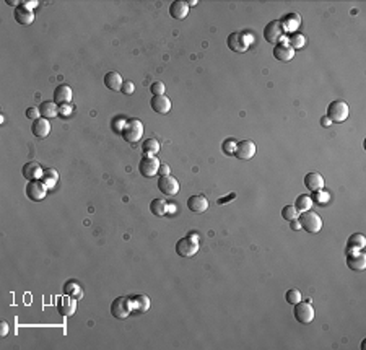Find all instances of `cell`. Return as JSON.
Instances as JSON below:
<instances>
[{"label": "cell", "instance_id": "cell-40", "mask_svg": "<svg viewBox=\"0 0 366 350\" xmlns=\"http://www.w3.org/2000/svg\"><path fill=\"white\" fill-rule=\"evenodd\" d=\"M126 122H127V119H124V118H116V119L113 121V131H114L116 134H122V129H124V126H126Z\"/></svg>", "mask_w": 366, "mask_h": 350}, {"label": "cell", "instance_id": "cell-17", "mask_svg": "<svg viewBox=\"0 0 366 350\" xmlns=\"http://www.w3.org/2000/svg\"><path fill=\"white\" fill-rule=\"evenodd\" d=\"M274 57L280 62H290L294 57V49L288 43H279L274 46Z\"/></svg>", "mask_w": 366, "mask_h": 350}, {"label": "cell", "instance_id": "cell-11", "mask_svg": "<svg viewBox=\"0 0 366 350\" xmlns=\"http://www.w3.org/2000/svg\"><path fill=\"white\" fill-rule=\"evenodd\" d=\"M347 266L348 269L352 271H357V272H362L366 269V256L362 253V251H348L347 254Z\"/></svg>", "mask_w": 366, "mask_h": 350}, {"label": "cell", "instance_id": "cell-39", "mask_svg": "<svg viewBox=\"0 0 366 350\" xmlns=\"http://www.w3.org/2000/svg\"><path fill=\"white\" fill-rule=\"evenodd\" d=\"M150 90L153 93V96H160V95H164V85L161 81H153Z\"/></svg>", "mask_w": 366, "mask_h": 350}, {"label": "cell", "instance_id": "cell-16", "mask_svg": "<svg viewBox=\"0 0 366 350\" xmlns=\"http://www.w3.org/2000/svg\"><path fill=\"white\" fill-rule=\"evenodd\" d=\"M21 171H23V178L28 179V181H38V179L43 178V174H44L43 166H41L38 161L25 163V166H23Z\"/></svg>", "mask_w": 366, "mask_h": 350}, {"label": "cell", "instance_id": "cell-30", "mask_svg": "<svg viewBox=\"0 0 366 350\" xmlns=\"http://www.w3.org/2000/svg\"><path fill=\"white\" fill-rule=\"evenodd\" d=\"M142 150H144V156H153L160 151V143H158L156 139L150 137L142 143Z\"/></svg>", "mask_w": 366, "mask_h": 350}, {"label": "cell", "instance_id": "cell-3", "mask_svg": "<svg viewBox=\"0 0 366 350\" xmlns=\"http://www.w3.org/2000/svg\"><path fill=\"white\" fill-rule=\"evenodd\" d=\"M298 220L301 223V228L308 233H317L322 228V218L316 212H311V210L301 212V217Z\"/></svg>", "mask_w": 366, "mask_h": 350}, {"label": "cell", "instance_id": "cell-33", "mask_svg": "<svg viewBox=\"0 0 366 350\" xmlns=\"http://www.w3.org/2000/svg\"><path fill=\"white\" fill-rule=\"evenodd\" d=\"M312 199L311 196H306V194H301L296 197V202H294V209L298 210V212H306V210H309L312 207Z\"/></svg>", "mask_w": 366, "mask_h": 350}, {"label": "cell", "instance_id": "cell-5", "mask_svg": "<svg viewBox=\"0 0 366 350\" xmlns=\"http://www.w3.org/2000/svg\"><path fill=\"white\" fill-rule=\"evenodd\" d=\"M294 310V319L301 324H309L312 319H314V306L311 305L309 301H299L296 305H293Z\"/></svg>", "mask_w": 366, "mask_h": 350}, {"label": "cell", "instance_id": "cell-36", "mask_svg": "<svg viewBox=\"0 0 366 350\" xmlns=\"http://www.w3.org/2000/svg\"><path fill=\"white\" fill-rule=\"evenodd\" d=\"M298 215H299V212L294 209V206H285L282 209V217L287 221H290L293 218H298Z\"/></svg>", "mask_w": 366, "mask_h": 350}, {"label": "cell", "instance_id": "cell-38", "mask_svg": "<svg viewBox=\"0 0 366 350\" xmlns=\"http://www.w3.org/2000/svg\"><path fill=\"white\" fill-rule=\"evenodd\" d=\"M236 139H233V137H228L225 142H223V145H221V150L225 151L226 155H233L234 153V148H236Z\"/></svg>", "mask_w": 366, "mask_h": 350}, {"label": "cell", "instance_id": "cell-24", "mask_svg": "<svg viewBox=\"0 0 366 350\" xmlns=\"http://www.w3.org/2000/svg\"><path fill=\"white\" fill-rule=\"evenodd\" d=\"M304 186H306V189H309L311 192L324 189V178L319 173H308L304 176Z\"/></svg>", "mask_w": 366, "mask_h": 350}, {"label": "cell", "instance_id": "cell-20", "mask_svg": "<svg viewBox=\"0 0 366 350\" xmlns=\"http://www.w3.org/2000/svg\"><path fill=\"white\" fill-rule=\"evenodd\" d=\"M150 106L158 114H168L171 111V100L168 96H164V95L153 96L150 100Z\"/></svg>", "mask_w": 366, "mask_h": 350}, {"label": "cell", "instance_id": "cell-41", "mask_svg": "<svg viewBox=\"0 0 366 350\" xmlns=\"http://www.w3.org/2000/svg\"><path fill=\"white\" fill-rule=\"evenodd\" d=\"M72 106H70V104H61V106H59V116H61V118H69L70 114H72Z\"/></svg>", "mask_w": 366, "mask_h": 350}, {"label": "cell", "instance_id": "cell-47", "mask_svg": "<svg viewBox=\"0 0 366 350\" xmlns=\"http://www.w3.org/2000/svg\"><path fill=\"white\" fill-rule=\"evenodd\" d=\"M290 228H292V230H294V231L301 230V223H299V220H298V218H293V220H290Z\"/></svg>", "mask_w": 366, "mask_h": 350}, {"label": "cell", "instance_id": "cell-42", "mask_svg": "<svg viewBox=\"0 0 366 350\" xmlns=\"http://www.w3.org/2000/svg\"><path fill=\"white\" fill-rule=\"evenodd\" d=\"M25 114H26V118H28V119H33V121H36V119L41 118V113H39V109H38V108H28V109L25 111Z\"/></svg>", "mask_w": 366, "mask_h": 350}, {"label": "cell", "instance_id": "cell-21", "mask_svg": "<svg viewBox=\"0 0 366 350\" xmlns=\"http://www.w3.org/2000/svg\"><path fill=\"white\" fill-rule=\"evenodd\" d=\"M31 132H33V136H34V137H38V139H46L47 136H49V132H51V124H49V121H47L46 118H39V119H36V121H33V124H31Z\"/></svg>", "mask_w": 366, "mask_h": 350}, {"label": "cell", "instance_id": "cell-18", "mask_svg": "<svg viewBox=\"0 0 366 350\" xmlns=\"http://www.w3.org/2000/svg\"><path fill=\"white\" fill-rule=\"evenodd\" d=\"M187 209L194 213H202L209 209V201H207V197L202 194L191 196L187 199Z\"/></svg>", "mask_w": 366, "mask_h": 350}, {"label": "cell", "instance_id": "cell-46", "mask_svg": "<svg viewBox=\"0 0 366 350\" xmlns=\"http://www.w3.org/2000/svg\"><path fill=\"white\" fill-rule=\"evenodd\" d=\"M21 5H23V7H26L28 10H33L34 7H38L39 2H38V0H31V2H21Z\"/></svg>", "mask_w": 366, "mask_h": 350}, {"label": "cell", "instance_id": "cell-19", "mask_svg": "<svg viewBox=\"0 0 366 350\" xmlns=\"http://www.w3.org/2000/svg\"><path fill=\"white\" fill-rule=\"evenodd\" d=\"M52 98H54L52 101L59 104V106H61V104H69L70 100H72V88H70L69 85H57Z\"/></svg>", "mask_w": 366, "mask_h": 350}, {"label": "cell", "instance_id": "cell-9", "mask_svg": "<svg viewBox=\"0 0 366 350\" xmlns=\"http://www.w3.org/2000/svg\"><path fill=\"white\" fill-rule=\"evenodd\" d=\"M161 163L158 161L155 156H144L139 163V171L142 176L145 178H153L158 174V170H160Z\"/></svg>", "mask_w": 366, "mask_h": 350}, {"label": "cell", "instance_id": "cell-44", "mask_svg": "<svg viewBox=\"0 0 366 350\" xmlns=\"http://www.w3.org/2000/svg\"><path fill=\"white\" fill-rule=\"evenodd\" d=\"M8 334V323L7 321H2V324H0V336L5 337Z\"/></svg>", "mask_w": 366, "mask_h": 350}, {"label": "cell", "instance_id": "cell-13", "mask_svg": "<svg viewBox=\"0 0 366 350\" xmlns=\"http://www.w3.org/2000/svg\"><path fill=\"white\" fill-rule=\"evenodd\" d=\"M75 310H76V300L72 298V296L64 295V296H59L57 298V311L61 316H64V318L72 316Z\"/></svg>", "mask_w": 366, "mask_h": 350}, {"label": "cell", "instance_id": "cell-23", "mask_svg": "<svg viewBox=\"0 0 366 350\" xmlns=\"http://www.w3.org/2000/svg\"><path fill=\"white\" fill-rule=\"evenodd\" d=\"M189 13V3L184 0H176V2L171 3L169 7V15L173 16L174 20H184Z\"/></svg>", "mask_w": 366, "mask_h": 350}, {"label": "cell", "instance_id": "cell-31", "mask_svg": "<svg viewBox=\"0 0 366 350\" xmlns=\"http://www.w3.org/2000/svg\"><path fill=\"white\" fill-rule=\"evenodd\" d=\"M150 212L153 215H156V217H163L168 212V204L163 199H153L150 202Z\"/></svg>", "mask_w": 366, "mask_h": 350}, {"label": "cell", "instance_id": "cell-49", "mask_svg": "<svg viewBox=\"0 0 366 350\" xmlns=\"http://www.w3.org/2000/svg\"><path fill=\"white\" fill-rule=\"evenodd\" d=\"M321 124H322V127H329L332 122H330V119L327 118V116H324V118L321 119Z\"/></svg>", "mask_w": 366, "mask_h": 350}, {"label": "cell", "instance_id": "cell-10", "mask_svg": "<svg viewBox=\"0 0 366 350\" xmlns=\"http://www.w3.org/2000/svg\"><path fill=\"white\" fill-rule=\"evenodd\" d=\"M233 155L238 160H251L256 155V143L252 140H241V142L236 143Z\"/></svg>", "mask_w": 366, "mask_h": 350}, {"label": "cell", "instance_id": "cell-12", "mask_svg": "<svg viewBox=\"0 0 366 350\" xmlns=\"http://www.w3.org/2000/svg\"><path fill=\"white\" fill-rule=\"evenodd\" d=\"M158 189H160L164 196H176L179 192V183H178V179L173 178L171 174H168V176H160V179H158Z\"/></svg>", "mask_w": 366, "mask_h": 350}, {"label": "cell", "instance_id": "cell-1", "mask_svg": "<svg viewBox=\"0 0 366 350\" xmlns=\"http://www.w3.org/2000/svg\"><path fill=\"white\" fill-rule=\"evenodd\" d=\"M121 136L129 143H137L142 139V136H144V124H142V121L137 118L127 119Z\"/></svg>", "mask_w": 366, "mask_h": 350}, {"label": "cell", "instance_id": "cell-15", "mask_svg": "<svg viewBox=\"0 0 366 350\" xmlns=\"http://www.w3.org/2000/svg\"><path fill=\"white\" fill-rule=\"evenodd\" d=\"M129 303H131L132 313H145L150 310V298L144 293L131 295L129 296Z\"/></svg>", "mask_w": 366, "mask_h": 350}, {"label": "cell", "instance_id": "cell-45", "mask_svg": "<svg viewBox=\"0 0 366 350\" xmlns=\"http://www.w3.org/2000/svg\"><path fill=\"white\" fill-rule=\"evenodd\" d=\"M158 174H160V176H168V174H169V166L164 165V163H161L160 170H158Z\"/></svg>", "mask_w": 366, "mask_h": 350}, {"label": "cell", "instance_id": "cell-34", "mask_svg": "<svg viewBox=\"0 0 366 350\" xmlns=\"http://www.w3.org/2000/svg\"><path fill=\"white\" fill-rule=\"evenodd\" d=\"M304 43H306V39L301 33H292L290 36H288V44H290L294 51L304 48Z\"/></svg>", "mask_w": 366, "mask_h": 350}, {"label": "cell", "instance_id": "cell-14", "mask_svg": "<svg viewBox=\"0 0 366 350\" xmlns=\"http://www.w3.org/2000/svg\"><path fill=\"white\" fill-rule=\"evenodd\" d=\"M226 46L233 52H246L247 48H249V43L244 39V34L243 33H231L226 39Z\"/></svg>", "mask_w": 366, "mask_h": 350}, {"label": "cell", "instance_id": "cell-43", "mask_svg": "<svg viewBox=\"0 0 366 350\" xmlns=\"http://www.w3.org/2000/svg\"><path fill=\"white\" fill-rule=\"evenodd\" d=\"M134 90H135V86H134L132 81H124V83H122L121 91L124 93V95H132Z\"/></svg>", "mask_w": 366, "mask_h": 350}, {"label": "cell", "instance_id": "cell-35", "mask_svg": "<svg viewBox=\"0 0 366 350\" xmlns=\"http://www.w3.org/2000/svg\"><path fill=\"white\" fill-rule=\"evenodd\" d=\"M312 202H316L317 206H326V204L329 202V199H330V196H329V192L327 191H324V189H319V191H314L312 192Z\"/></svg>", "mask_w": 366, "mask_h": 350}, {"label": "cell", "instance_id": "cell-26", "mask_svg": "<svg viewBox=\"0 0 366 350\" xmlns=\"http://www.w3.org/2000/svg\"><path fill=\"white\" fill-rule=\"evenodd\" d=\"M122 83H124V80H122V77L117 72H108V73L104 75V85H106V88H109V90H113V91H119L122 88Z\"/></svg>", "mask_w": 366, "mask_h": 350}, {"label": "cell", "instance_id": "cell-37", "mask_svg": "<svg viewBox=\"0 0 366 350\" xmlns=\"http://www.w3.org/2000/svg\"><path fill=\"white\" fill-rule=\"evenodd\" d=\"M285 300L290 303V305H296V303L301 301V291L296 290V288L288 290L287 293H285Z\"/></svg>", "mask_w": 366, "mask_h": 350}, {"label": "cell", "instance_id": "cell-22", "mask_svg": "<svg viewBox=\"0 0 366 350\" xmlns=\"http://www.w3.org/2000/svg\"><path fill=\"white\" fill-rule=\"evenodd\" d=\"M13 18L16 23H20V25L28 26L34 21V13H33V10H28L26 7H23L20 3V7H16L13 11Z\"/></svg>", "mask_w": 366, "mask_h": 350}, {"label": "cell", "instance_id": "cell-8", "mask_svg": "<svg viewBox=\"0 0 366 350\" xmlns=\"http://www.w3.org/2000/svg\"><path fill=\"white\" fill-rule=\"evenodd\" d=\"M131 303H129V296H117V298L111 303V314L116 319H127L131 316Z\"/></svg>", "mask_w": 366, "mask_h": 350}, {"label": "cell", "instance_id": "cell-48", "mask_svg": "<svg viewBox=\"0 0 366 350\" xmlns=\"http://www.w3.org/2000/svg\"><path fill=\"white\" fill-rule=\"evenodd\" d=\"M234 197H236V194H229L228 197H225V199L221 197V199H218V204H220V206H223V204H226L229 199H234Z\"/></svg>", "mask_w": 366, "mask_h": 350}, {"label": "cell", "instance_id": "cell-29", "mask_svg": "<svg viewBox=\"0 0 366 350\" xmlns=\"http://www.w3.org/2000/svg\"><path fill=\"white\" fill-rule=\"evenodd\" d=\"M64 293L72 296V298H75V300H78L83 296V288H81L75 280H69V282L64 285Z\"/></svg>", "mask_w": 366, "mask_h": 350}, {"label": "cell", "instance_id": "cell-4", "mask_svg": "<svg viewBox=\"0 0 366 350\" xmlns=\"http://www.w3.org/2000/svg\"><path fill=\"white\" fill-rule=\"evenodd\" d=\"M348 104L342 100H335L327 106V118L330 119V122H344L348 118Z\"/></svg>", "mask_w": 366, "mask_h": 350}, {"label": "cell", "instance_id": "cell-27", "mask_svg": "<svg viewBox=\"0 0 366 350\" xmlns=\"http://www.w3.org/2000/svg\"><path fill=\"white\" fill-rule=\"evenodd\" d=\"M38 109L41 113V118L51 119V118H56V116H59V106L54 101H43L38 106Z\"/></svg>", "mask_w": 366, "mask_h": 350}, {"label": "cell", "instance_id": "cell-6", "mask_svg": "<svg viewBox=\"0 0 366 350\" xmlns=\"http://www.w3.org/2000/svg\"><path fill=\"white\" fill-rule=\"evenodd\" d=\"M285 36V30H283V26L280 25L279 20H274L265 25L264 28V39L267 41L270 44H279L280 41Z\"/></svg>", "mask_w": 366, "mask_h": 350}, {"label": "cell", "instance_id": "cell-28", "mask_svg": "<svg viewBox=\"0 0 366 350\" xmlns=\"http://www.w3.org/2000/svg\"><path fill=\"white\" fill-rule=\"evenodd\" d=\"M41 181L46 184L47 189H54L59 183V173L54 168H47V170H44V174H43V178H41Z\"/></svg>", "mask_w": 366, "mask_h": 350}, {"label": "cell", "instance_id": "cell-25", "mask_svg": "<svg viewBox=\"0 0 366 350\" xmlns=\"http://www.w3.org/2000/svg\"><path fill=\"white\" fill-rule=\"evenodd\" d=\"M279 21H280V25L283 26V30H285V33L287 31L288 33H296V28L299 26V23H301V16L296 15V13H288Z\"/></svg>", "mask_w": 366, "mask_h": 350}, {"label": "cell", "instance_id": "cell-32", "mask_svg": "<svg viewBox=\"0 0 366 350\" xmlns=\"http://www.w3.org/2000/svg\"><path fill=\"white\" fill-rule=\"evenodd\" d=\"M365 244H366V238L362 235V233H353V235L348 238L347 246H348V251L350 249L357 251V249H363Z\"/></svg>", "mask_w": 366, "mask_h": 350}, {"label": "cell", "instance_id": "cell-2", "mask_svg": "<svg viewBox=\"0 0 366 350\" xmlns=\"http://www.w3.org/2000/svg\"><path fill=\"white\" fill-rule=\"evenodd\" d=\"M197 251H199V236L196 235L181 238L176 243V254L181 256V258H192V256L197 254Z\"/></svg>", "mask_w": 366, "mask_h": 350}, {"label": "cell", "instance_id": "cell-7", "mask_svg": "<svg viewBox=\"0 0 366 350\" xmlns=\"http://www.w3.org/2000/svg\"><path fill=\"white\" fill-rule=\"evenodd\" d=\"M47 189L46 184L43 183L41 179L38 181H28L26 188H25V192H26V197L29 201L33 202H41L47 196Z\"/></svg>", "mask_w": 366, "mask_h": 350}]
</instances>
